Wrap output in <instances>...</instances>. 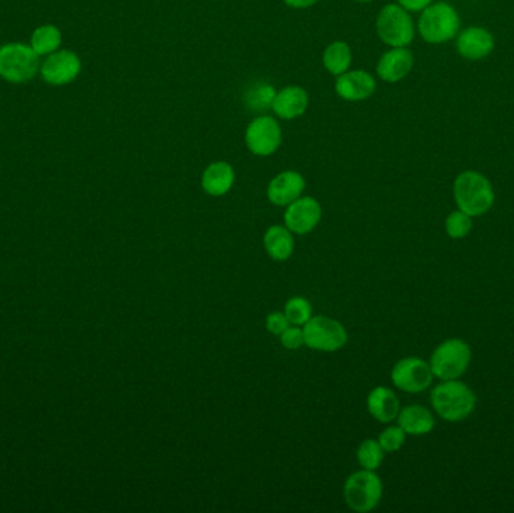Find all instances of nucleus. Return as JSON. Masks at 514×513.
<instances>
[{
    "mask_svg": "<svg viewBox=\"0 0 514 513\" xmlns=\"http://www.w3.org/2000/svg\"><path fill=\"white\" fill-rule=\"evenodd\" d=\"M431 402L440 419L462 422L473 414L477 397L466 384L449 379L431 390Z\"/></svg>",
    "mask_w": 514,
    "mask_h": 513,
    "instance_id": "f257e3e1",
    "label": "nucleus"
},
{
    "mask_svg": "<svg viewBox=\"0 0 514 513\" xmlns=\"http://www.w3.org/2000/svg\"><path fill=\"white\" fill-rule=\"evenodd\" d=\"M454 199L459 206L460 211H464L471 217L486 214L491 210L495 195L493 188L486 177L482 173L464 172L456 178L454 182Z\"/></svg>",
    "mask_w": 514,
    "mask_h": 513,
    "instance_id": "f03ea898",
    "label": "nucleus"
},
{
    "mask_svg": "<svg viewBox=\"0 0 514 513\" xmlns=\"http://www.w3.org/2000/svg\"><path fill=\"white\" fill-rule=\"evenodd\" d=\"M384 492L380 477L371 470L362 468L346 479L343 485V499L353 512L367 513L379 504Z\"/></svg>",
    "mask_w": 514,
    "mask_h": 513,
    "instance_id": "7ed1b4c3",
    "label": "nucleus"
},
{
    "mask_svg": "<svg viewBox=\"0 0 514 513\" xmlns=\"http://www.w3.org/2000/svg\"><path fill=\"white\" fill-rule=\"evenodd\" d=\"M304 345L319 352H335L348 343V330L334 317L327 315L311 317L302 326Z\"/></svg>",
    "mask_w": 514,
    "mask_h": 513,
    "instance_id": "20e7f679",
    "label": "nucleus"
},
{
    "mask_svg": "<svg viewBox=\"0 0 514 513\" xmlns=\"http://www.w3.org/2000/svg\"><path fill=\"white\" fill-rule=\"evenodd\" d=\"M471 363V348L462 339H449L436 346L431 357V372L442 381L457 379Z\"/></svg>",
    "mask_w": 514,
    "mask_h": 513,
    "instance_id": "39448f33",
    "label": "nucleus"
},
{
    "mask_svg": "<svg viewBox=\"0 0 514 513\" xmlns=\"http://www.w3.org/2000/svg\"><path fill=\"white\" fill-rule=\"evenodd\" d=\"M459 26V15L453 6L445 2L424 8L418 22L422 37L424 38V41L431 42V44L449 41L451 38L456 37Z\"/></svg>",
    "mask_w": 514,
    "mask_h": 513,
    "instance_id": "423d86ee",
    "label": "nucleus"
},
{
    "mask_svg": "<svg viewBox=\"0 0 514 513\" xmlns=\"http://www.w3.org/2000/svg\"><path fill=\"white\" fill-rule=\"evenodd\" d=\"M39 68L38 55L30 46L19 42L0 47V77L11 83H23L32 79Z\"/></svg>",
    "mask_w": 514,
    "mask_h": 513,
    "instance_id": "0eeeda50",
    "label": "nucleus"
},
{
    "mask_svg": "<svg viewBox=\"0 0 514 513\" xmlns=\"http://www.w3.org/2000/svg\"><path fill=\"white\" fill-rule=\"evenodd\" d=\"M376 30L380 39L391 47L408 46L415 35L411 15L402 6L393 4L380 11L376 20Z\"/></svg>",
    "mask_w": 514,
    "mask_h": 513,
    "instance_id": "6e6552de",
    "label": "nucleus"
},
{
    "mask_svg": "<svg viewBox=\"0 0 514 513\" xmlns=\"http://www.w3.org/2000/svg\"><path fill=\"white\" fill-rule=\"evenodd\" d=\"M435 375L431 364L418 357H406L394 364L391 381L394 386L406 393H422L431 387Z\"/></svg>",
    "mask_w": 514,
    "mask_h": 513,
    "instance_id": "1a4fd4ad",
    "label": "nucleus"
},
{
    "mask_svg": "<svg viewBox=\"0 0 514 513\" xmlns=\"http://www.w3.org/2000/svg\"><path fill=\"white\" fill-rule=\"evenodd\" d=\"M282 126H278L274 117H256L247 126V148L259 157L273 155L282 145Z\"/></svg>",
    "mask_w": 514,
    "mask_h": 513,
    "instance_id": "9d476101",
    "label": "nucleus"
},
{
    "mask_svg": "<svg viewBox=\"0 0 514 513\" xmlns=\"http://www.w3.org/2000/svg\"><path fill=\"white\" fill-rule=\"evenodd\" d=\"M322 219V206L315 197L301 196L289 204L284 211V226L293 235L313 232Z\"/></svg>",
    "mask_w": 514,
    "mask_h": 513,
    "instance_id": "9b49d317",
    "label": "nucleus"
},
{
    "mask_svg": "<svg viewBox=\"0 0 514 513\" xmlns=\"http://www.w3.org/2000/svg\"><path fill=\"white\" fill-rule=\"evenodd\" d=\"M82 62L75 53L61 50L48 55L41 66L42 79L53 86H64L77 79Z\"/></svg>",
    "mask_w": 514,
    "mask_h": 513,
    "instance_id": "f8f14e48",
    "label": "nucleus"
},
{
    "mask_svg": "<svg viewBox=\"0 0 514 513\" xmlns=\"http://www.w3.org/2000/svg\"><path fill=\"white\" fill-rule=\"evenodd\" d=\"M304 188H306V179L301 173L284 170L271 179L266 188V196L273 205L288 206L289 204L297 201L298 197L302 196Z\"/></svg>",
    "mask_w": 514,
    "mask_h": 513,
    "instance_id": "ddd939ff",
    "label": "nucleus"
},
{
    "mask_svg": "<svg viewBox=\"0 0 514 513\" xmlns=\"http://www.w3.org/2000/svg\"><path fill=\"white\" fill-rule=\"evenodd\" d=\"M375 91V77L367 71H346L338 75L335 82V92L344 101H362L370 99Z\"/></svg>",
    "mask_w": 514,
    "mask_h": 513,
    "instance_id": "4468645a",
    "label": "nucleus"
},
{
    "mask_svg": "<svg viewBox=\"0 0 514 513\" xmlns=\"http://www.w3.org/2000/svg\"><path fill=\"white\" fill-rule=\"evenodd\" d=\"M413 53L405 47H393V50H388L380 57L376 66V73L384 82L396 83L398 80L405 79L409 71L413 70Z\"/></svg>",
    "mask_w": 514,
    "mask_h": 513,
    "instance_id": "2eb2a0df",
    "label": "nucleus"
},
{
    "mask_svg": "<svg viewBox=\"0 0 514 513\" xmlns=\"http://www.w3.org/2000/svg\"><path fill=\"white\" fill-rule=\"evenodd\" d=\"M271 108L282 119L301 117L309 108V93L301 86H286L275 93Z\"/></svg>",
    "mask_w": 514,
    "mask_h": 513,
    "instance_id": "dca6fc26",
    "label": "nucleus"
},
{
    "mask_svg": "<svg viewBox=\"0 0 514 513\" xmlns=\"http://www.w3.org/2000/svg\"><path fill=\"white\" fill-rule=\"evenodd\" d=\"M235 170L227 161H213L202 173V188L209 196L222 197L232 190Z\"/></svg>",
    "mask_w": 514,
    "mask_h": 513,
    "instance_id": "f3484780",
    "label": "nucleus"
},
{
    "mask_svg": "<svg viewBox=\"0 0 514 513\" xmlns=\"http://www.w3.org/2000/svg\"><path fill=\"white\" fill-rule=\"evenodd\" d=\"M366 405L369 414L379 423H391L393 420L397 419L398 413H400L398 397L391 388L384 387V386L375 387L369 393Z\"/></svg>",
    "mask_w": 514,
    "mask_h": 513,
    "instance_id": "a211bd4d",
    "label": "nucleus"
},
{
    "mask_svg": "<svg viewBox=\"0 0 514 513\" xmlns=\"http://www.w3.org/2000/svg\"><path fill=\"white\" fill-rule=\"evenodd\" d=\"M264 248L266 255L274 261H288L295 252L293 233L282 224L269 226L264 235Z\"/></svg>",
    "mask_w": 514,
    "mask_h": 513,
    "instance_id": "6ab92c4d",
    "label": "nucleus"
},
{
    "mask_svg": "<svg viewBox=\"0 0 514 513\" xmlns=\"http://www.w3.org/2000/svg\"><path fill=\"white\" fill-rule=\"evenodd\" d=\"M493 38L486 29L469 28L457 39V50L462 57L471 61L486 57L493 50Z\"/></svg>",
    "mask_w": 514,
    "mask_h": 513,
    "instance_id": "aec40b11",
    "label": "nucleus"
},
{
    "mask_svg": "<svg viewBox=\"0 0 514 513\" xmlns=\"http://www.w3.org/2000/svg\"><path fill=\"white\" fill-rule=\"evenodd\" d=\"M397 422L406 435H415V437L429 434L435 428V417L426 406L418 404L400 408Z\"/></svg>",
    "mask_w": 514,
    "mask_h": 513,
    "instance_id": "412c9836",
    "label": "nucleus"
},
{
    "mask_svg": "<svg viewBox=\"0 0 514 513\" xmlns=\"http://www.w3.org/2000/svg\"><path fill=\"white\" fill-rule=\"evenodd\" d=\"M353 62V50L343 41L329 44L324 52V66L331 74L340 75L346 73Z\"/></svg>",
    "mask_w": 514,
    "mask_h": 513,
    "instance_id": "4be33fe9",
    "label": "nucleus"
},
{
    "mask_svg": "<svg viewBox=\"0 0 514 513\" xmlns=\"http://www.w3.org/2000/svg\"><path fill=\"white\" fill-rule=\"evenodd\" d=\"M62 42V33L59 29L56 26H51V24H46V26H41L38 28L32 35V41H30V47H32L38 57H42V55H51L55 53Z\"/></svg>",
    "mask_w": 514,
    "mask_h": 513,
    "instance_id": "5701e85b",
    "label": "nucleus"
},
{
    "mask_svg": "<svg viewBox=\"0 0 514 513\" xmlns=\"http://www.w3.org/2000/svg\"><path fill=\"white\" fill-rule=\"evenodd\" d=\"M384 448H380L378 439H367L358 446L357 461L364 470L376 472L384 461Z\"/></svg>",
    "mask_w": 514,
    "mask_h": 513,
    "instance_id": "b1692460",
    "label": "nucleus"
},
{
    "mask_svg": "<svg viewBox=\"0 0 514 513\" xmlns=\"http://www.w3.org/2000/svg\"><path fill=\"white\" fill-rule=\"evenodd\" d=\"M283 313L288 317L291 326H306V322L313 317V308L306 297L297 295V297H291L286 301Z\"/></svg>",
    "mask_w": 514,
    "mask_h": 513,
    "instance_id": "393cba45",
    "label": "nucleus"
},
{
    "mask_svg": "<svg viewBox=\"0 0 514 513\" xmlns=\"http://www.w3.org/2000/svg\"><path fill=\"white\" fill-rule=\"evenodd\" d=\"M471 229H473V220L471 215L464 211H453L445 220V230L449 233V239H465L471 232Z\"/></svg>",
    "mask_w": 514,
    "mask_h": 513,
    "instance_id": "a878e982",
    "label": "nucleus"
},
{
    "mask_svg": "<svg viewBox=\"0 0 514 513\" xmlns=\"http://www.w3.org/2000/svg\"><path fill=\"white\" fill-rule=\"evenodd\" d=\"M406 432L400 426H388L380 432L378 437L380 448H384L385 453H394L404 448Z\"/></svg>",
    "mask_w": 514,
    "mask_h": 513,
    "instance_id": "bb28decb",
    "label": "nucleus"
},
{
    "mask_svg": "<svg viewBox=\"0 0 514 513\" xmlns=\"http://www.w3.org/2000/svg\"><path fill=\"white\" fill-rule=\"evenodd\" d=\"M282 342L283 348L289 351H297L304 346V333H302V326H289L284 332L278 336Z\"/></svg>",
    "mask_w": 514,
    "mask_h": 513,
    "instance_id": "cd10ccee",
    "label": "nucleus"
},
{
    "mask_svg": "<svg viewBox=\"0 0 514 513\" xmlns=\"http://www.w3.org/2000/svg\"><path fill=\"white\" fill-rule=\"evenodd\" d=\"M274 89L268 84H262L259 88L255 89L253 92L250 93L251 104L253 108L265 109L268 106H273V100L275 97Z\"/></svg>",
    "mask_w": 514,
    "mask_h": 513,
    "instance_id": "c85d7f7f",
    "label": "nucleus"
},
{
    "mask_svg": "<svg viewBox=\"0 0 514 513\" xmlns=\"http://www.w3.org/2000/svg\"><path fill=\"white\" fill-rule=\"evenodd\" d=\"M289 326L288 317L283 312H271L265 319V328L273 336H280Z\"/></svg>",
    "mask_w": 514,
    "mask_h": 513,
    "instance_id": "c756f323",
    "label": "nucleus"
},
{
    "mask_svg": "<svg viewBox=\"0 0 514 513\" xmlns=\"http://www.w3.org/2000/svg\"><path fill=\"white\" fill-rule=\"evenodd\" d=\"M402 8L408 11H422L431 5V0H397Z\"/></svg>",
    "mask_w": 514,
    "mask_h": 513,
    "instance_id": "7c9ffc66",
    "label": "nucleus"
},
{
    "mask_svg": "<svg viewBox=\"0 0 514 513\" xmlns=\"http://www.w3.org/2000/svg\"><path fill=\"white\" fill-rule=\"evenodd\" d=\"M286 5L291 8H297V10H304V8H310L316 5L319 0H283Z\"/></svg>",
    "mask_w": 514,
    "mask_h": 513,
    "instance_id": "2f4dec72",
    "label": "nucleus"
},
{
    "mask_svg": "<svg viewBox=\"0 0 514 513\" xmlns=\"http://www.w3.org/2000/svg\"><path fill=\"white\" fill-rule=\"evenodd\" d=\"M357 2H370V0H357Z\"/></svg>",
    "mask_w": 514,
    "mask_h": 513,
    "instance_id": "473e14b6",
    "label": "nucleus"
}]
</instances>
